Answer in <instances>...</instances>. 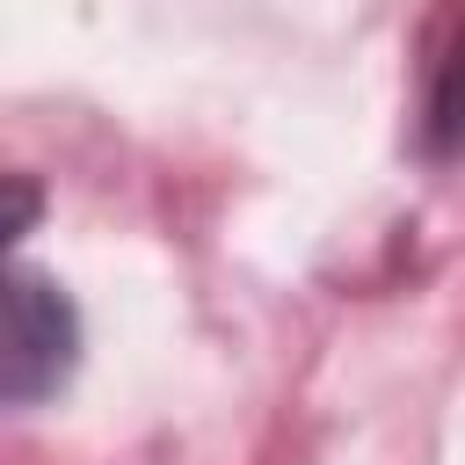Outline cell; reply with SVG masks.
Returning <instances> with one entry per match:
<instances>
[{"instance_id":"7a4b0ae2","label":"cell","mask_w":465,"mask_h":465,"mask_svg":"<svg viewBox=\"0 0 465 465\" xmlns=\"http://www.w3.org/2000/svg\"><path fill=\"white\" fill-rule=\"evenodd\" d=\"M421 145L436 160L465 153V7H450V29L429 58V94H421Z\"/></svg>"},{"instance_id":"6da1fadb","label":"cell","mask_w":465,"mask_h":465,"mask_svg":"<svg viewBox=\"0 0 465 465\" xmlns=\"http://www.w3.org/2000/svg\"><path fill=\"white\" fill-rule=\"evenodd\" d=\"M80 363V312L73 298L36 276V269H15L7 276V400L15 407H36L51 400Z\"/></svg>"}]
</instances>
